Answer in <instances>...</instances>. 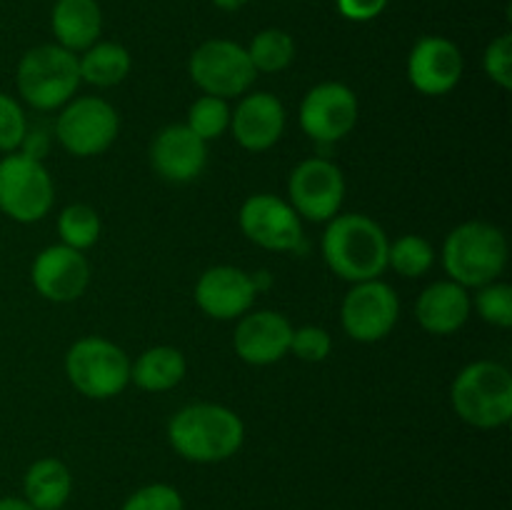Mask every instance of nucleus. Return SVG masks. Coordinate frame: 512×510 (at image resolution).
<instances>
[{
  "label": "nucleus",
  "mask_w": 512,
  "mask_h": 510,
  "mask_svg": "<svg viewBox=\"0 0 512 510\" xmlns=\"http://www.w3.org/2000/svg\"><path fill=\"white\" fill-rule=\"evenodd\" d=\"M168 440L175 453L190 463H223L243 448L245 425L225 405L195 403L170 418Z\"/></svg>",
  "instance_id": "1"
},
{
  "label": "nucleus",
  "mask_w": 512,
  "mask_h": 510,
  "mask_svg": "<svg viewBox=\"0 0 512 510\" xmlns=\"http://www.w3.org/2000/svg\"><path fill=\"white\" fill-rule=\"evenodd\" d=\"M388 235L363 213L335 215L323 233V258L348 283L375 280L388 268Z\"/></svg>",
  "instance_id": "2"
},
{
  "label": "nucleus",
  "mask_w": 512,
  "mask_h": 510,
  "mask_svg": "<svg viewBox=\"0 0 512 510\" xmlns=\"http://www.w3.org/2000/svg\"><path fill=\"white\" fill-rule=\"evenodd\" d=\"M443 265L450 280L463 288H483L503 275L508 265V238L493 223L468 220L445 238Z\"/></svg>",
  "instance_id": "3"
},
{
  "label": "nucleus",
  "mask_w": 512,
  "mask_h": 510,
  "mask_svg": "<svg viewBox=\"0 0 512 510\" xmlns=\"http://www.w3.org/2000/svg\"><path fill=\"white\" fill-rule=\"evenodd\" d=\"M453 410L468 425L493 430L512 418V375L503 363L475 360L465 365L450 388Z\"/></svg>",
  "instance_id": "4"
},
{
  "label": "nucleus",
  "mask_w": 512,
  "mask_h": 510,
  "mask_svg": "<svg viewBox=\"0 0 512 510\" xmlns=\"http://www.w3.org/2000/svg\"><path fill=\"white\" fill-rule=\"evenodd\" d=\"M80 65L78 55L63 45H38L20 58L15 70V85L20 98L35 110H53L73 100L78 90Z\"/></svg>",
  "instance_id": "5"
},
{
  "label": "nucleus",
  "mask_w": 512,
  "mask_h": 510,
  "mask_svg": "<svg viewBox=\"0 0 512 510\" xmlns=\"http://www.w3.org/2000/svg\"><path fill=\"white\" fill-rule=\"evenodd\" d=\"M65 375L85 398L108 400L128 388L130 358L113 340L88 335L70 345L65 355Z\"/></svg>",
  "instance_id": "6"
},
{
  "label": "nucleus",
  "mask_w": 512,
  "mask_h": 510,
  "mask_svg": "<svg viewBox=\"0 0 512 510\" xmlns=\"http://www.w3.org/2000/svg\"><path fill=\"white\" fill-rule=\"evenodd\" d=\"M53 200V178L43 160L20 150L0 160V213L15 223H38L50 213Z\"/></svg>",
  "instance_id": "7"
},
{
  "label": "nucleus",
  "mask_w": 512,
  "mask_h": 510,
  "mask_svg": "<svg viewBox=\"0 0 512 510\" xmlns=\"http://www.w3.org/2000/svg\"><path fill=\"white\" fill-rule=\"evenodd\" d=\"M188 73L205 95L223 100L245 95L258 78L248 50L225 38L205 40L203 45H198L190 55Z\"/></svg>",
  "instance_id": "8"
},
{
  "label": "nucleus",
  "mask_w": 512,
  "mask_h": 510,
  "mask_svg": "<svg viewBox=\"0 0 512 510\" xmlns=\"http://www.w3.org/2000/svg\"><path fill=\"white\" fill-rule=\"evenodd\" d=\"M120 130L118 110L103 98L83 95L68 100L55 120V135L60 145L75 158H93L115 143Z\"/></svg>",
  "instance_id": "9"
},
{
  "label": "nucleus",
  "mask_w": 512,
  "mask_h": 510,
  "mask_svg": "<svg viewBox=\"0 0 512 510\" xmlns=\"http://www.w3.org/2000/svg\"><path fill=\"white\" fill-rule=\"evenodd\" d=\"M398 315V293L380 278L353 283L340 308L345 333L358 343H378L388 338L398 323Z\"/></svg>",
  "instance_id": "10"
},
{
  "label": "nucleus",
  "mask_w": 512,
  "mask_h": 510,
  "mask_svg": "<svg viewBox=\"0 0 512 510\" xmlns=\"http://www.w3.org/2000/svg\"><path fill=\"white\" fill-rule=\"evenodd\" d=\"M288 203L295 213L313 223L335 218L345 198L343 170L325 158H308L295 165L288 178Z\"/></svg>",
  "instance_id": "11"
},
{
  "label": "nucleus",
  "mask_w": 512,
  "mask_h": 510,
  "mask_svg": "<svg viewBox=\"0 0 512 510\" xmlns=\"http://www.w3.org/2000/svg\"><path fill=\"white\" fill-rule=\"evenodd\" d=\"M240 230L250 243L265 250L290 253L303 243V220L288 200L270 193L250 195L240 208Z\"/></svg>",
  "instance_id": "12"
},
{
  "label": "nucleus",
  "mask_w": 512,
  "mask_h": 510,
  "mask_svg": "<svg viewBox=\"0 0 512 510\" xmlns=\"http://www.w3.org/2000/svg\"><path fill=\"white\" fill-rule=\"evenodd\" d=\"M358 123V98L345 83H320L300 103V128L315 143H338Z\"/></svg>",
  "instance_id": "13"
},
{
  "label": "nucleus",
  "mask_w": 512,
  "mask_h": 510,
  "mask_svg": "<svg viewBox=\"0 0 512 510\" xmlns=\"http://www.w3.org/2000/svg\"><path fill=\"white\" fill-rule=\"evenodd\" d=\"M33 288L53 303H73L88 290L90 263L83 250L68 245H48L40 250L30 268Z\"/></svg>",
  "instance_id": "14"
},
{
  "label": "nucleus",
  "mask_w": 512,
  "mask_h": 510,
  "mask_svg": "<svg viewBox=\"0 0 512 510\" xmlns=\"http://www.w3.org/2000/svg\"><path fill=\"white\" fill-rule=\"evenodd\" d=\"M463 78V53L440 35H425L408 55V80L423 95H445Z\"/></svg>",
  "instance_id": "15"
},
{
  "label": "nucleus",
  "mask_w": 512,
  "mask_h": 510,
  "mask_svg": "<svg viewBox=\"0 0 512 510\" xmlns=\"http://www.w3.org/2000/svg\"><path fill=\"white\" fill-rule=\"evenodd\" d=\"M258 285L245 270L233 265H215L195 283V303L215 320L243 318L255 303Z\"/></svg>",
  "instance_id": "16"
},
{
  "label": "nucleus",
  "mask_w": 512,
  "mask_h": 510,
  "mask_svg": "<svg viewBox=\"0 0 512 510\" xmlns=\"http://www.w3.org/2000/svg\"><path fill=\"white\" fill-rule=\"evenodd\" d=\"M208 163V143L185 123L165 125L150 145V165L168 183H190Z\"/></svg>",
  "instance_id": "17"
},
{
  "label": "nucleus",
  "mask_w": 512,
  "mask_h": 510,
  "mask_svg": "<svg viewBox=\"0 0 512 510\" xmlns=\"http://www.w3.org/2000/svg\"><path fill=\"white\" fill-rule=\"evenodd\" d=\"M293 325L278 310H258L240 318L233 348L248 365H273L290 353Z\"/></svg>",
  "instance_id": "18"
},
{
  "label": "nucleus",
  "mask_w": 512,
  "mask_h": 510,
  "mask_svg": "<svg viewBox=\"0 0 512 510\" xmlns=\"http://www.w3.org/2000/svg\"><path fill=\"white\" fill-rule=\"evenodd\" d=\"M230 130L245 150L260 153L273 148L285 130L283 103L273 93H245L230 113Z\"/></svg>",
  "instance_id": "19"
},
{
  "label": "nucleus",
  "mask_w": 512,
  "mask_h": 510,
  "mask_svg": "<svg viewBox=\"0 0 512 510\" xmlns=\"http://www.w3.org/2000/svg\"><path fill=\"white\" fill-rule=\"evenodd\" d=\"M473 310V298L468 288L455 280H438L420 293L415 303V315L423 330L433 335H450L463 328Z\"/></svg>",
  "instance_id": "20"
},
{
  "label": "nucleus",
  "mask_w": 512,
  "mask_h": 510,
  "mask_svg": "<svg viewBox=\"0 0 512 510\" xmlns=\"http://www.w3.org/2000/svg\"><path fill=\"white\" fill-rule=\"evenodd\" d=\"M50 25H53L58 45H63L70 53H78L98 43L100 30H103V13L95 0H58L53 5Z\"/></svg>",
  "instance_id": "21"
},
{
  "label": "nucleus",
  "mask_w": 512,
  "mask_h": 510,
  "mask_svg": "<svg viewBox=\"0 0 512 510\" xmlns=\"http://www.w3.org/2000/svg\"><path fill=\"white\" fill-rule=\"evenodd\" d=\"M73 493V473L58 458H40L25 470L23 498L35 510H60Z\"/></svg>",
  "instance_id": "22"
},
{
  "label": "nucleus",
  "mask_w": 512,
  "mask_h": 510,
  "mask_svg": "<svg viewBox=\"0 0 512 510\" xmlns=\"http://www.w3.org/2000/svg\"><path fill=\"white\" fill-rule=\"evenodd\" d=\"M188 373L185 355L170 345H155L138 355L135 363H130V383L138 385L148 393H165L173 390Z\"/></svg>",
  "instance_id": "23"
},
{
  "label": "nucleus",
  "mask_w": 512,
  "mask_h": 510,
  "mask_svg": "<svg viewBox=\"0 0 512 510\" xmlns=\"http://www.w3.org/2000/svg\"><path fill=\"white\" fill-rule=\"evenodd\" d=\"M80 80L95 85V88H113L123 83L133 68L128 48L120 43H93L88 50H83V58H78Z\"/></svg>",
  "instance_id": "24"
},
{
  "label": "nucleus",
  "mask_w": 512,
  "mask_h": 510,
  "mask_svg": "<svg viewBox=\"0 0 512 510\" xmlns=\"http://www.w3.org/2000/svg\"><path fill=\"white\" fill-rule=\"evenodd\" d=\"M245 50H248V58L253 63L255 73H280L295 58L293 38L280 28L260 30Z\"/></svg>",
  "instance_id": "25"
},
{
  "label": "nucleus",
  "mask_w": 512,
  "mask_h": 510,
  "mask_svg": "<svg viewBox=\"0 0 512 510\" xmlns=\"http://www.w3.org/2000/svg\"><path fill=\"white\" fill-rule=\"evenodd\" d=\"M435 263V250L423 235H400L388 245V268L403 278H420Z\"/></svg>",
  "instance_id": "26"
},
{
  "label": "nucleus",
  "mask_w": 512,
  "mask_h": 510,
  "mask_svg": "<svg viewBox=\"0 0 512 510\" xmlns=\"http://www.w3.org/2000/svg\"><path fill=\"white\" fill-rule=\"evenodd\" d=\"M58 235L63 245L75 250H88L100 238V218L90 205L73 203L60 213Z\"/></svg>",
  "instance_id": "27"
},
{
  "label": "nucleus",
  "mask_w": 512,
  "mask_h": 510,
  "mask_svg": "<svg viewBox=\"0 0 512 510\" xmlns=\"http://www.w3.org/2000/svg\"><path fill=\"white\" fill-rule=\"evenodd\" d=\"M230 105L228 100L215 98V95H200L188 110V128L198 135L200 140L210 143L218 140L225 130L230 128Z\"/></svg>",
  "instance_id": "28"
},
{
  "label": "nucleus",
  "mask_w": 512,
  "mask_h": 510,
  "mask_svg": "<svg viewBox=\"0 0 512 510\" xmlns=\"http://www.w3.org/2000/svg\"><path fill=\"white\" fill-rule=\"evenodd\" d=\"M475 310L485 323L495 328H510L512 325V288L508 283H493L478 288L475 295Z\"/></svg>",
  "instance_id": "29"
},
{
  "label": "nucleus",
  "mask_w": 512,
  "mask_h": 510,
  "mask_svg": "<svg viewBox=\"0 0 512 510\" xmlns=\"http://www.w3.org/2000/svg\"><path fill=\"white\" fill-rule=\"evenodd\" d=\"M28 135V120L18 100L8 93H0V153H15L23 148Z\"/></svg>",
  "instance_id": "30"
},
{
  "label": "nucleus",
  "mask_w": 512,
  "mask_h": 510,
  "mask_svg": "<svg viewBox=\"0 0 512 510\" xmlns=\"http://www.w3.org/2000/svg\"><path fill=\"white\" fill-rule=\"evenodd\" d=\"M120 510H185V503L173 485L150 483L135 490Z\"/></svg>",
  "instance_id": "31"
},
{
  "label": "nucleus",
  "mask_w": 512,
  "mask_h": 510,
  "mask_svg": "<svg viewBox=\"0 0 512 510\" xmlns=\"http://www.w3.org/2000/svg\"><path fill=\"white\" fill-rule=\"evenodd\" d=\"M333 350V338L325 328L318 325H303V328L293 330V338H290V353L298 360L305 363H320L325 360Z\"/></svg>",
  "instance_id": "32"
},
{
  "label": "nucleus",
  "mask_w": 512,
  "mask_h": 510,
  "mask_svg": "<svg viewBox=\"0 0 512 510\" xmlns=\"http://www.w3.org/2000/svg\"><path fill=\"white\" fill-rule=\"evenodd\" d=\"M483 68L488 78L500 88H512V35L503 33L485 48Z\"/></svg>",
  "instance_id": "33"
},
{
  "label": "nucleus",
  "mask_w": 512,
  "mask_h": 510,
  "mask_svg": "<svg viewBox=\"0 0 512 510\" xmlns=\"http://www.w3.org/2000/svg\"><path fill=\"white\" fill-rule=\"evenodd\" d=\"M335 5H338L343 18L355 20V23H368L388 8V0H335Z\"/></svg>",
  "instance_id": "34"
},
{
  "label": "nucleus",
  "mask_w": 512,
  "mask_h": 510,
  "mask_svg": "<svg viewBox=\"0 0 512 510\" xmlns=\"http://www.w3.org/2000/svg\"><path fill=\"white\" fill-rule=\"evenodd\" d=\"M0 510H35V508L25 498H13V495H8V498H0Z\"/></svg>",
  "instance_id": "35"
},
{
  "label": "nucleus",
  "mask_w": 512,
  "mask_h": 510,
  "mask_svg": "<svg viewBox=\"0 0 512 510\" xmlns=\"http://www.w3.org/2000/svg\"><path fill=\"white\" fill-rule=\"evenodd\" d=\"M213 3L218 5L220 10H230V13H233V10H240L243 5H248L250 0H213Z\"/></svg>",
  "instance_id": "36"
}]
</instances>
